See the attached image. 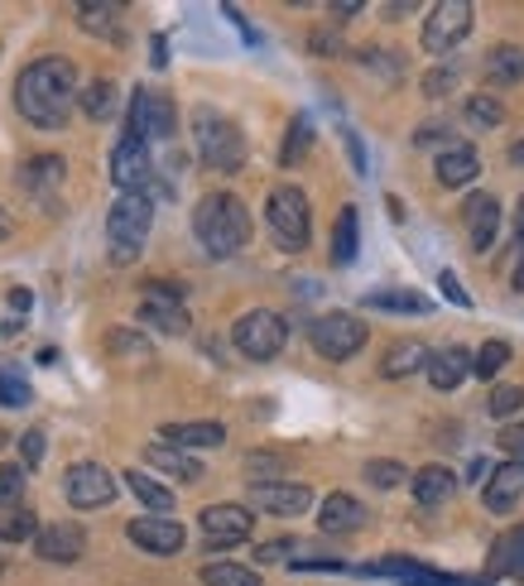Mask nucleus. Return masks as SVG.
Wrapping results in <instances>:
<instances>
[{"instance_id": "obj_17", "label": "nucleus", "mask_w": 524, "mask_h": 586, "mask_svg": "<svg viewBox=\"0 0 524 586\" xmlns=\"http://www.w3.org/2000/svg\"><path fill=\"white\" fill-rule=\"evenodd\" d=\"M144 466H150V472H159V476H169V481H183V486H198V481L208 476L193 452L169 447V443H150V447H144Z\"/></svg>"}, {"instance_id": "obj_26", "label": "nucleus", "mask_w": 524, "mask_h": 586, "mask_svg": "<svg viewBox=\"0 0 524 586\" xmlns=\"http://www.w3.org/2000/svg\"><path fill=\"white\" fill-rule=\"evenodd\" d=\"M410 491H414V501H419V505H429V509H433V505H443L447 495L457 491V476L447 472L443 462H429V466H419V472L410 476Z\"/></svg>"}, {"instance_id": "obj_22", "label": "nucleus", "mask_w": 524, "mask_h": 586, "mask_svg": "<svg viewBox=\"0 0 524 586\" xmlns=\"http://www.w3.org/2000/svg\"><path fill=\"white\" fill-rule=\"evenodd\" d=\"M476 173H482V159H476L472 144H443L439 164H433V179L443 188H467Z\"/></svg>"}, {"instance_id": "obj_10", "label": "nucleus", "mask_w": 524, "mask_h": 586, "mask_svg": "<svg viewBox=\"0 0 524 586\" xmlns=\"http://www.w3.org/2000/svg\"><path fill=\"white\" fill-rule=\"evenodd\" d=\"M63 495L72 509H107L115 501V476L101 462H72L63 472Z\"/></svg>"}, {"instance_id": "obj_27", "label": "nucleus", "mask_w": 524, "mask_h": 586, "mask_svg": "<svg viewBox=\"0 0 524 586\" xmlns=\"http://www.w3.org/2000/svg\"><path fill=\"white\" fill-rule=\"evenodd\" d=\"M366 573H371V577H400V582H410V586H457L453 577H439V573H429L424 563L404 558V553H390V558L371 563Z\"/></svg>"}, {"instance_id": "obj_1", "label": "nucleus", "mask_w": 524, "mask_h": 586, "mask_svg": "<svg viewBox=\"0 0 524 586\" xmlns=\"http://www.w3.org/2000/svg\"><path fill=\"white\" fill-rule=\"evenodd\" d=\"M72 107H78V68L63 53L34 58L14 78V111L34 130H63Z\"/></svg>"}, {"instance_id": "obj_38", "label": "nucleus", "mask_w": 524, "mask_h": 586, "mask_svg": "<svg viewBox=\"0 0 524 586\" xmlns=\"http://www.w3.org/2000/svg\"><path fill=\"white\" fill-rule=\"evenodd\" d=\"M309 144H313V121H309V115H294V125H289V140H284V150H280V164L294 169L299 159L309 154Z\"/></svg>"}, {"instance_id": "obj_6", "label": "nucleus", "mask_w": 524, "mask_h": 586, "mask_svg": "<svg viewBox=\"0 0 524 586\" xmlns=\"http://www.w3.org/2000/svg\"><path fill=\"white\" fill-rule=\"evenodd\" d=\"M231 342L245 361H274L289 342V322L274 313V307H251L231 322Z\"/></svg>"}, {"instance_id": "obj_2", "label": "nucleus", "mask_w": 524, "mask_h": 586, "mask_svg": "<svg viewBox=\"0 0 524 586\" xmlns=\"http://www.w3.org/2000/svg\"><path fill=\"white\" fill-rule=\"evenodd\" d=\"M193 236L212 260H231L251 245V212L236 193H208L193 208Z\"/></svg>"}, {"instance_id": "obj_7", "label": "nucleus", "mask_w": 524, "mask_h": 586, "mask_svg": "<svg viewBox=\"0 0 524 586\" xmlns=\"http://www.w3.org/2000/svg\"><path fill=\"white\" fill-rule=\"evenodd\" d=\"M309 342L323 361H352L366 346V322L356 313H323V317H313Z\"/></svg>"}, {"instance_id": "obj_47", "label": "nucleus", "mask_w": 524, "mask_h": 586, "mask_svg": "<svg viewBox=\"0 0 524 586\" xmlns=\"http://www.w3.org/2000/svg\"><path fill=\"white\" fill-rule=\"evenodd\" d=\"M439 289H443V293H447V299H453L457 307H472V293L457 284V274H453V270H443V274H439Z\"/></svg>"}, {"instance_id": "obj_29", "label": "nucleus", "mask_w": 524, "mask_h": 586, "mask_svg": "<svg viewBox=\"0 0 524 586\" xmlns=\"http://www.w3.org/2000/svg\"><path fill=\"white\" fill-rule=\"evenodd\" d=\"M121 481H125V491L135 495V501H140L144 509H150V515H173V491H169L159 476L135 472V466H130V472H125Z\"/></svg>"}, {"instance_id": "obj_12", "label": "nucleus", "mask_w": 524, "mask_h": 586, "mask_svg": "<svg viewBox=\"0 0 524 586\" xmlns=\"http://www.w3.org/2000/svg\"><path fill=\"white\" fill-rule=\"evenodd\" d=\"M125 538L135 548H144V553H154V558H173V553L188 544L183 524L169 519V515H140V519H130L125 524Z\"/></svg>"}, {"instance_id": "obj_39", "label": "nucleus", "mask_w": 524, "mask_h": 586, "mask_svg": "<svg viewBox=\"0 0 524 586\" xmlns=\"http://www.w3.org/2000/svg\"><path fill=\"white\" fill-rule=\"evenodd\" d=\"M366 481L375 491H395V486L410 481V472H404V462H395V457H371L366 462Z\"/></svg>"}, {"instance_id": "obj_34", "label": "nucleus", "mask_w": 524, "mask_h": 586, "mask_svg": "<svg viewBox=\"0 0 524 586\" xmlns=\"http://www.w3.org/2000/svg\"><path fill=\"white\" fill-rule=\"evenodd\" d=\"M491 567H496V573H515V577L524 573V524L491 544Z\"/></svg>"}, {"instance_id": "obj_48", "label": "nucleus", "mask_w": 524, "mask_h": 586, "mask_svg": "<svg viewBox=\"0 0 524 586\" xmlns=\"http://www.w3.org/2000/svg\"><path fill=\"white\" fill-rule=\"evenodd\" d=\"M496 443H501L505 452H511V457H515V452L524 457V423H511V428H501V437H496Z\"/></svg>"}, {"instance_id": "obj_42", "label": "nucleus", "mask_w": 524, "mask_h": 586, "mask_svg": "<svg viewBox=\"0 0 524 586\" xmlns=\"http://www.w3.org/2000/svg\"><path fill=\"white\" fill-rule=\"evenodd\" d=\"M43 457H49V437H43V428H29L20 437V466H24V472H34Z\"/></svg>"}, {"instance_id": "obj_16", "label": "nucleus", "mask_w": 524, "mask_h": 586, "mask_svg": "<svg viewBox=\"0 0 524 586\" xmlns=\"http://www.w3.org/2000/svg\"><path fill=\"white\" fill-rule=\"evenodd\" d=\"M159 443L183 447V452H208V447H222V443H226V423H216V418L164 423V428H159Z\"/></svg>"}, {"instance_id": "obj_19", "label": "nucleus", "mask_w": 524, "mask_h": 586, "mask_svg": "<svg viewBox=\"0 0 524 586\" xmlns=\"http://www.w3.org/2000/svg\"><path fill=\"white\" fill-rule=\"evenodd\" d=\"M366 505L356 501V495H346V491H332L323 505H318V529L323 534H356L361 524H366Z\"/></svg>"}, {"instance_id": "obj_3", "label": "nucleus", "mask_w": 524, "mask_h": 586, "mask_svg": "<svg viewBox=\"0 0 524 586\" xmlns=\"http://www.w3.org/2000/svg\"><path fill=\"white\" fill-rule=\"evenodd\" d=\"M154 226V198L150 193H115L107 212V245H111V265H135L144 255Z\"/></svg>"}, {"instance_id": "obj_14", "label": "nucleus", "mask_w": 524, "mask_h": 586, "mask_svg": "<svg viewBox=\"0 0 524 586\" xmlns=\"http://www.w3.org/2000/svg\"><path fill=\"white\" fill-rule=\"evenodd\" d=\"M313 505V491L303 481H270V486H251V505L245 509H265V515L294 519Z\"/></svg>"}, {"instance_id": "obj_8", "label": "nucleus", "mask_w": 524, "mask_h": 586, "mask_svg": "<svg viewBox=\"0 0 524 586\" xmlns=\"http://www.w3.org/2000/svg\"><path fill=\"white\" fill-rule=\"evenodd\" d=\"M198 529H202V544L208 553H222V548H236L255 534V515L236 501H222V505H208L198 515Z\"/></svg>"}, {"instance_id": "obj_18", "label": "nucleus", "mask_w": 524, "mask_h": 586, "mask_svg": "<svg viewBox=\"0 0 524 586\" xmlns=\"http://www.w3.org/2000/svg\"><path fill=\"white\" fill-rule=\"evenodd\" d=\"M424 375H429V385L447 394V390H457L462 380L472 375V351L467 346H443V351H429V365H424Z\"/></svg>"}, {"instance_id": "obj_53", "label": "nucleus", "mask_w": 524, "mask_h": 586, "mask_svg": "<svg viewBox=\"0 0 524 586\" xmlns=\"http://www.w3.org/2000/svg\"><path fill=\"white\" fill-rule=\"evenodd\" d=\"M150 53H154V58H150V63H154V68H164V63H169V43H164V39H159V34L150 39Z\"/></svg>"}, {"instance_id": "obj_32", "label": "nucleus", "mask_w": 524, "mask_h": 586, "mask_svg": "<svg viewBox=\"0 0 524 586\" xmlns=\"http://www.w3.org/2000/svg\"><path fill=\"white\" fill-rule=\"evenodd\" d=\"M424 365H429V346L410 336V342H395V346H390L385 356H381V375H385V380H404V375H419Z\"/></svg>"}, {"instance_id": "obj_13", "label": "nucleus", "mask_w": 524, "mask_h": 586, "mask_svg": "<svg viewBox=\"0 0 524 586\" xmlns=\"http://www.w3.org/2000/svg\"><path fill=\"white\" fill-rule=\"evenodd\" d=\"M34 553L43 563H78L82 553H87V529L82 524H72V519H53V524H43V529L34 534Z\"/></svg>"}, {"instance_id": "obj_31", "label": "nucleus", "mask_w": 524, "mask_h": 586, "mask_svg": "<svg viewBox=\"0 0 524 586\" xmlns=\"http://www.w3.org/2000/svg\"><path fill=\"white\" fill-rule=\"evenodd\" d=\"M356 251H361V212L346 202L337 222H332V265H352Z\"/></svg>"}, {"instance_id": "obj_56", "label": "nucleus", "mask_w": 524, "mask_h": 586, "mask_svg": "<svg viewBox=\"0 0 524 586\" xmlns=\"http://www.w3.org/2000/svg\"><path fill=\"white\" fill-rule=\"evenodd\" d=\"M10 236V216H6V208H0V241Z\"/></svg>"}, {"instance_id": "obj_55", "label": "nucleus", "mask_w": 524, "mask_h": 586, "mask_svg": "<svg viewBox=\"0 0 524 586\" xmlns=\"http://www.w3.org/2000/svg\"><path fill=\"white\" fill-rule=\"evenodd\" d=\"M511 164H524V140H520V144H511Z\"/></svg>"}, {"instance_id": "obj_9", "label": "nucleus", "mask_w": 524, "mask_h": 586, "mask_svg": "<svg viewBox=\"0 0 524 586\" xmlns=\"http://www.w3.org/2000/svg\"><path fill=\"white\" fill-rule=\"evenodd\" d=\"M472 6L467 0H443V6H433L429 10V20H424V29H419V39H424V49L433 53V58H443V53H453L462 39L472 34Z\"/></svg>"}, {"instance_id": "obj_40", "label": "nucleus", "mask_w": 524, "mask_h": 586, "mask_svg": "<svg viewBox=\"0 0 524 586\" xmlns=\"http://www.w3.org/2000/svg\"><path fill=\"white\" fill-rule=\"evenodd\" d=\"M24 466L20 462H6L0 466V509H20V501H24Z\"/></svg>"}, {"instance_id": "obj_15", "label": "nucleus", "mask_w": 524, "mask_h": 586, "mask_svg": "<svg viewBox=\"0 0 524 586\" xmlns=\"http://www.w3.org/2000/svg\"><path fill=\"white\" fill-rule=\"evenodd\" d=\"M462 222H467V236H472V251L486 255L501 236V202L491 193H472L467 208H462Z\"/></svg>"}, {"instance_id": "obj_24", "label": "nucleus", "mask_w": 524, "mask_h": 586, "mask_svg": "<svg viewBox=\"0 0 524 586\" xmlns=\"http://www.w3.org/2000/svg\"><path fill=\"white\" fill-rule=\"evenodd\" d=\"M173 125H179V111H173L169 97L159 92H140V135L150 140H173Z\"/></svg>"}, {"instance_id": "obj_45", "label": "nucleus", "mask_w": 524, "mask_h": 586, "mask_svg": "<svg viewBox=\"0 0 524 586\" xmlns=\"http://www.w3.org/2000/svg\"><path fill=\"white\" fill-rule=\"evenodd\" d=\"M303 544H299V538H274V544H260L255 548V558L260 563H284V553H299Z\"/></svg>"}, {"instance_id": "obj_54", "label": "nucleus", "mask_w": 524, "mask_h": 586, "mask_svg": "<svg viewBox=\"0 0 524 586\" xmlns=\"http://www.w3.org/2000/svg\"><path fill=\"white\" fill-rule=\"evenodd\" d=\"M511 289L524 293V245H520V260H515V274H511Z\"/></svg>"}, {"instance_id": "obj_57", "label": "nucleus", "mask_w": 524, "mask_h": 586, "mask_svg": "<svg viewBox=\"0 0 524 586\" xmlns=\"http://www.w3.org/2000/svg\"><path fill=\"white\" fill-rule=\"evenodd\" d=\"M0 573H6V558H0Z\"/></svg>"}, {"instance_id": "obj_11", "label": "nucleus", "mask_w": 524, "mask_h": 586, "mask_svg": "<svg viewBox=\"0 0 524 586\" xmlns=\"http://www.w3.org/2000/svg\"><path fill=\"white\" fill-rule=\"evenodd\" d=\"M111 183H115V193H150V183H154L150 144H140V140L115 144L111 150Z\"/></svg>"}, {"instance_id": "obj_20", "label": "nucleus", "mask_w": 524, "mask_h": 586, "mask_svg": "<svg viewBox=\"0 0 524 586\" xmlns=\"http://www.w3.org/2000/svg\"><path fill=\"white\" fill-rule=\"evenodd\" d=\"M520 495H524V466L520 462H501L496 472H491V481L482 486V501L491 515H511V509L520 505Z\"/></svg>"}, {"instance_id": "obj_21", "label": "nucleus", "mask_w": 524, "mask_h": 586, "mask_svg": "<svg viewBox=\"0 0 524 586\" xmlns=\"http://www.w3.org/2000/svg\"><path fill=\"white\" fill-rule=\"evenodd\" d=\"M140 327L150 332H164V336H183L188 327H193V317H188V307L179 299H154V293H144L140 299Z\"/></svg>"}, {"instance_id": "obj_4", "label": "nucleus", "mask_w": 524, "mask_h": 586, "mask_svg": "<svg viewBox=\"0 0 524 586\" xmlns=\"http://www.w3.org/2000/svg\"><path fill=\"white\" fill-rule=\"evenodd\" d=\"M193 150L212 173H241L245 169V130L216 107L193 111Z\"/></svg>"}, {"instance_id": "obj_28", "label": "nucleus", "mask_w": 524, "mask_h": 586, "mask_svg": "<svg viewBox=\"0 0 524 586\" xmlns=\"http://www.w3.org/2000/svg\"><path fill=\"white\" fill-rule=\"evenodd\" d=\"M482 78L491 87H515L524 78V49L520 43H496V49L482 58Z\"/></svg>"}, {"instance_id": "obj_44", "label": "nucleus", "mask_w": 524, "mask_h": 586, "mask_svg": "<svg viewBox=\"0 0 524 586\" xmlns=\"http://www.w3.org/2000/svg\"><path fill=\"white\" fill-rule=\"evenodd\" d=\"M0 404H6V408H24L29 404V385H24V380L0 375Z\"/></svg>"}, {"instance_id": "obj_52", "label": "nucleus", "mask_w": 524, "mask_h": 586, "mask_svg": "<svg viewBox=\"0 0 524 586\" xmlns=\"http://www.w3.org/2000/svg\"><path fill=\"white\" fill-rule=\"evenodd\" d=\"M491 472H496V466H491L486 457H476V462H472V481H476V486H486Z\"/></svg>"}, {"instance_id": "obj_49", "label": "nucleus", "mask_w": 524, "mask_h": 586, "mask_svg": "<svg viewBox=\"0 0 524 586\" xmlns=\"http://www.w3.org/2000/svg\"><path fill=\"white\" fill-rule=\"evenodd\" d=\"M447 135V125H419V135H414V144H439Z\"/></svg>"}, {"instance_id": "obj_43", "label": "nucleus", "mask_w": 524, "mask_h": 586, "mask_svg": "<svg viewBox=\"0 0 524 586\" xmlns=\"http://www.w3.org/2000/svg\"><path fill=\"white\" fill-rule=\"evenodd\" d=\"M467 121H472V125H486V130H496V125L505 121V111H501L491 97H467Z\"/></svg>"}, {"instance_id": "obj_5", "label": "nucleus", "mask_w": 524, "mask_h": 586, "mask_svg": "<svg viewBox=\"0 0 524 586\" xmlns=\"http://www.w3.org/2000/svg\"><path fill=\"white\" fill-rule=\"evenodd\" d=\"M265 222H270V236H274L280 251H289V255L309 251V241H313V208H309V193H303V188H294V183L270 188Z\"/></svg>"}, {"instance_id": "obj_35", "label": "nucleus", "mask_w": 524, "mask_h": 586, "mask_svg": "<svg viewBox=\"0 0 524 586\" xmlns=\"http://www.w3.org/2000/svg\"><path fill=\"white\" fill-rule=\"evenodd\" d=\"M505 365H511V342H501V336H491V342H482V351H472V375L476 380H496Z\"/></svg>"}, {"instance_id": "obj_51", "label": "nucleus", "mask_w": 524, "mask_h": 586, "mask_svg": "<svg viewBox=\"0 0 524 586\" xmlns=\"http://www.w3.org/2000/svg\"><path fill=\"white\" fill-rule=\"evenodd\" d=\"M511 236H515V245H524V193H520V202H515V222H511Z\"/></svg>"}, {"instance_id": "obj_36", "label": "nucleus", "mask_w": 524, "mask_h": 586, "mask_svg": "<svg viewBox=\"0 0 524 586\" xmlns=\"http://www.w3.org/2000/svg\"><path fill=\"white\" fill-rule=\"evenodd\" d=\"M39 534V515L34 509H0V544H24Z\"/></svg>"}, {"instance_id": "obj_46", "label": "nucleus", "mask_w": 524, "mask_h": 586, "mask_svg": "<svg viewBox=\"0 0 524 586\" xmlns=\"http://www.w3.org/2000/svg\"><path fill=\"white\" fill-rule=\"evenodd\" d=\"M453 87H457V72L453 68H433L429 78H424V92L429 97H443V92H453Z\"/></svg>"}, {"instance_id": "obj_37", "label": "nucleus", "mask_w": 524, "mask_h": 586, "mask_svg": "<svg viewBox=\"0 0 524 586\" xmlns=\"http://www.w3.org/2000/svg\"><path fill=\"white\" fill-rule=\"evenodd\" d=\"M202 586H260V573L241 563H208L202 567Z\"/></svg>"}, {"instance_id": "obj_30", "label": "nucleus", "mask_w": 524, "mask_h": 586, "mask_svg": "<svg viewBox=\"0 0 524 586\" xmlns=\"http://www.w3.org/2000/svg\"><path fill=\"white\" fill-rule=\"evenodd\" d=\"M361 303L375 307V313H414V317L433 313V299H424V293H414V289H371Z\"/></svg>"}, {"instance_id": "obj_23", "label": "nucleus", "mask_w": 524, "mask_h": 586, "mask_svg": "<svg viewBox=\"0 0 524 586\" xmlns=\"http://www.w3.org/2000/svg\"><path fill=\"white\" fill-rule=\"evenodd\" d=\"M121 6H111V0H82L78 6V29L82 34H97L107 43H121L125 39V24H121Z\"/></svg>"}, {"instance_id": "obj_41", "label": "nucleus", "mask_w": 524, "mask_h": 586, "mask_svg": "<svg viewBox=\"0 0 524 586\" xmlns=\"http://www.w3.org/2000/svg\"><path fill=\"white\" fill-rule=\"evenodd\" d=\"M520 404H524L520 385H496V390H491V400H486V414L491 418H511V414H520Z\"/></svg>"}, {"instance_id": "obj_33", "label": "nucleus", "mask_w": 524, "mask_h": 586, "mask_svg": "<svg viewBox=\"0 0 524 586\" xmlns=\"http://www.w3.org/2000/svg\"><path fill=\"white\" fill-rule=\"evenodd\" d=\"M78 107H82V115H92V121H111L115 107H121L115 82L111 78H92L87 87H78Z\"/></svg>"}, {"instance_id": "obj_50", "label": "nucleus", "mask_w": 524, "mask_h": 586, "mask_svg": "<svg viewBox=\"0 0 524 586\" xmlns=\"http://www.w3.org/2000/svg\"><path fill=\"white\" fill-rule=\"evenodd\" d=\"M366 6H356V0H337V6H328V14H337V20H352V14H361Z\"/></svg>"}, {"instance_id": "obj_25", "label": "nucleus", "mask_w": 524, "mask_h": 586, "mask_svg": "<svg viewBox=\"0 0 524 586\" xmlns=\"http://www.w3.org/2000/svg\"><path fill=\"white\" fill-rule=\"evenodd\" d=\"M63 173H68V164L58 154H34V159H24V164H20V183H24V193L49 198V193H58Z\"/></svg>"}]
</instances>
